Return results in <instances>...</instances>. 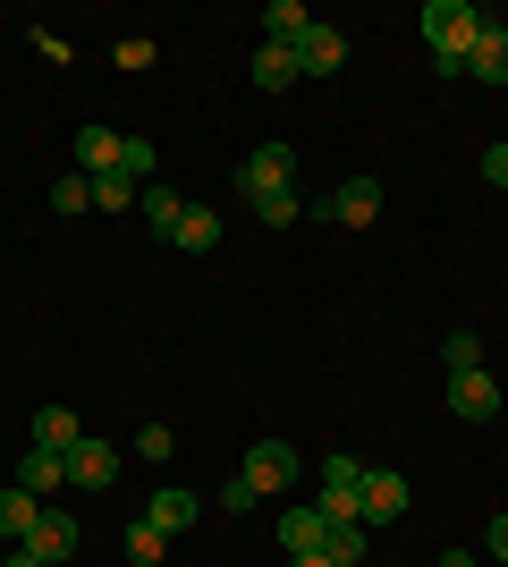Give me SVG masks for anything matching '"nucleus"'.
I'll return each mask as SVG.
<instances>
[{
  "label": "nucleus",
  "instance_id": "obj_28",
  "mask_svg": "<svg viewBox=\"0 0 508 567\" xmlns=\"http://www.w3.org/2000/svg\"><path fill=\"white\" fill-rule=\"evenodd\" d=\"M94 204H102V213H127V204H136V187L111 169V178H94Z\"/></svg>",
  "mask_w": 508,
  "mask_h": 567
},
{
  "label": "nucleus",
  "instance_id": "obj_25",
  "mask_svg": "<svg viewBox=\"0 0 508 567\" xmlns=\"http://www.w3.org/2000/svg\"><path fill=\"white\" fill-rule=\"evenodd\" d=\"M162 550H169V534H153L145 517L127 525V559H136V567H162Z\"/></svg>",
  "mask_w": 508,
  "mask_h": 567
},
{
  "label": "nucleus",
  "instance_id": "obj_10",
  "mask_svg": "<svg viewBox=\"0 0 508 567\" xmlns=\"http://www.w3.org/2000/svg\"><path fill=\"white\" fill-rule=\"evenodd\" d=\"M466 76H475V85H508V25L500 18H484V34L466 51Z\"/></svg>",
  "mask_w": 508,
  "mask_h": 567
},
{
  "label": "nucleus",
  "instance_id": "obj_2",
  "mask_svg": "<svg viewBox=\"0 0 508 567\" xmlns=\"http://www.w3.org/2000/svg\"><path fill=\"white\" fill-rule=\"evenodd\" d=\"M407 517V474L390 466H364V492H356V525L373 534V525H398Z\"/></svg>",
  "mask_w": 508,
  "mask_h": 567
},
{
  "label": "nucleus",
  "instance_id": "obj_30",
  "mask_svg": "<svg viewBox=\"0 0 508 567\" xmlns=\"http://www.w3.org/2000/svg\"><path fill=\"white\" fill-rule=\"evenodd\" d=\"M484 178H491V187H508V136H500V144L484 153Z\"/></svg>",
  "mask_w": 508,
  "mask_h": 567
},
{
  "label": "nucleus",
  "instance_id": "obj_6",
  "mask_svg": "<svg viewBox=\"0 0 508 567\" xmlns=\"http://www.w3.org/2000/svg\"><path fill=\"white\" fill-rule=\"evenodd\" d=\"M25 550H34V559H43V567L76 559V517H69V508H43V517L25 525Z\"/></svg>",
  "mask_w": 508,
  "mask_h": 567
},
{
  "label": "nucleus",
  "instance_id": "obj_21",
  "mask_svg": "<svg viewBox=\"0 0 508 567\" xmlns=\"http://www.w3.org/2000/svg\"><path fill=\"white\" fill-rule=\"evenodd\" d=\"M34 517H43V499L9 483V492H0V543H25V525H34Z\"/></svg>",
  "mask_w": 508,
  "mask_h": 567
},
{
  "label": "nucleus",
  "instance_id": "obj_5",
  "mask_svg": "<svg viewBox=\"0 0 508 567\" xmlns=\"http://www.w3.org/2000/svg\"><path fill=\"white\" fill-rule=\"evenodd\" d=\"M305 213H314V220H348V229H364V220H382V187H373V178H348L331 204H305Z\"/></svg>",
  "mask_w": 508,
  "mask_h": 567
},
{
  "label": "nucleus",
  "instance_id": "obj_33",
  "mask_svg": "<svg viewBox=\"0 0 508 567\" xmlns=\"http://www.w3.org/2000/svg\"><path fill=\"white\" fill-rule=\"evenodd\" d=\"M433 567H484V559H466V550H440V559Z\"/></svg>",
  "mask_w": 508,
  "mask_h": 567
},
{
  "label": "nucleus",
  "instance_id": "obj_14",
  "mask_svg": "<svg viewBox=\"0 0 508 567\" xmlns=\"http://www.w3.org/2000/svg\"><path fill=\"white\" fill-rule=\"evenodd\" d=\"M255 85H263V94L305 85V76H297V51H289V43H255Z\"/></svg>",
  "mask_w": 508,
  "mask_h": 567
},
{
  "label": "nucleus",
  "instance_id": "obj_19",
  "mask_svg": "<svg viewBox=\"0 0 508 567\" xmlns=\"http://www.w3.org/2000/svg\"><path fill=\"white\" fill-rule=\"evenodd\" d=\"M305 25H314V18H305V0H271V9H263V43H305Z\"/></svg>",
  "mask_w": 508,
  "mask_h": 567
},
{
  "label": "nucleus",
  "instance_id": "obj_9",
  "mask_svg": "<svg viewBox=\"0 0 508 567\" xmlns=\"http://www.w3.org/2000/svg\"><path fill=\"white\" fill-rule=\"evenodd\" d=\"M111 474H120V450H111V441H94V432H85V441H76V450H69V492H102Z\"/></svg>",
  "mask_w": 508,
  "mask_h": 567
},
{
  "label": "nucleus",
  "instance_id": "obj_32",
  "mask_svg": "<svg viewBox=\"0 0 508 567\" xmlns=\"http://www.w3.org/2000/svg\"><path fill=\"white\" fill-rule=\"evenodd\" d=\"M0 567H43V559H34V550H25V543H18V550H9V559H0Z\"/></svg>",
  "mask_w": 508,
  "mask_h": 567
},
{
  "label": "nucleus",
  "instance_id": "obj_15",
  "mask_svg": "<svg viewBox=\"0 0 508 567\" xmlns=\"http://www.w3.org/2000/svg\"><path fill=\"white\" fill-rule=\"evenodd\" d=\"M195 508H204L195 492H153V499H145V525H153V534H187Z\"/></svg>",
  "mask_w": 508,
  "mask_h": 567
},
{
  "label": "nucleus",
  "instance_id": "obj_27",
  "mask_svg": "<svg viewBox=\"0 0 508 567\" xmlns=\"http://www.w3.org/2000/svg\"><path fill=\"white\" fill-rule=\"evenodd\" d=\"M120 178L136 187V178H153V144L145 136H120Z\"/></svg>",
  "mask_w": 508,
  "mask_h": 567
},
{
  "label": "nucleus",
  "instance_id": "obj_22",
  "mask_svg": "<svg viewBox=\"0 0 508 567\" xmlns=\"http://www.w3.org/2000/svg\"><path fill=\"white\" fill-rule=\"evenodd\" d=\"M255 220H263V229H289V220H305V195H297V187L255 195Z\"/></svg>",
  "mask_w": 508,
  "mask_h": 567
},
{
  "label": "nucleus",
  "instance_id": "obj_18",
  "mask_svg": "<svg viewBox=\"0 0 508 567\" xmlns=\"http://www.w3.org/2000/svg\"><path fill=\"white\" fill-rule=\"evenodd\" d=\"M76 441H85V424H76L69 406H43V415H34V450H60V457H69Z\"/></svg>",
  "mask_w": 508,
  "mask_h": 567
},
{
  "label": "nucleus",
  "instance_id": "obj_11",
  "mask_svg": "<svg viewBox=\"0 0 508 567\" xmlns=\"http://www.w3.org/2000/svg\"><path fill=\"white\" fill-rule=\"evenodd\" d=\"M356 492H364L356 457H322V517H356Z\"/></svg>",
  "mask_w": 508,
  "mask_h": 567
},
{
  "label": "nucleus",
  "instance_id": "obj_26",
  "mask_svg": "<svg viewBox=\"0 0 508 567\" xmlns=\"http://www.w3.org/2000/svg\"><path fill=\"white\" fill-rule=\"evenodd\" d=\"M85 204H94V178H85V169H69V178L51 187V213H85Z\"/></svg>",
  "mask_w": 508,
  "mask_h": 567
},
{
  "label": "nucleus",
  "instance_id": "obj_13",
  "mask_svg": "<svg viewBox=\"0 0 508 567\" xmlns=\"http://www.w3.org/2000/svg\"><path fill=\"white\" fill-rule=\"evenodd\" d=\"M76 169H85V178H111V169H120V136H111V127H76Z\"/></svg>",
  "mask_w": 508,
  "mask_h": 567
},
{
  "label": "nucleus",
  "instance_id": "obj_24",
  "mask_svg": "<svg viewBox=\"0 0 508 567\" xmlns=\"http://www.w3.org/2000/svg\"><path fill=\"white\" fill-rule=\"evenodd\" d=\"M440 364H449V373H475V364H484V339H475V331H449V339H440Z\"/></svg>",
  "mask_w": 508,
  "mask_h": 567
},
{
  "label": "nucleus",
  "instance_id": "obj_20",
  "mask_svg": "<svg viewBox=\"0 0 508 567\" xmlns=\"http://www.w3.org/2000/svg\"><path fill=\"white\" fill-rule=\"evenodd\" d=\"M322 559H331V567H356L364 559V525L356 517H331V525H322Z\"/></svg>",
  "mask_w": 508,
  "mask_h": 567
},
{
  "label": "nucleus",
  "instance_id": "obj_12",
  "mask_svg": "<svg viewBox=\"0 0 508 567\" xmlns=\"http://www.w3.org/2000/svg\"><path fill=\"white\" fill-rule=\"evenodd\" d=\"M18 492H34V499L69 492V457H60V450H25L18 457Z\"/></svg>",
  "mask_w": 508,
  "mask_h": 567
},
{
  "label": "nucleus",
  "instance_id": "obj_31",
  "mask_svg": "<svg viewBox=\"0 0 508 567\" xmlns=\"http://www.w3.org/2000/svg\"><path fill=\"white\" fill-rule=\"evenodd\" d=\"M484 550H491V559H500V567H508V517H491V534H484Z\"/></svg>",
  "mask_w": 508,
  "mask_h": 567
},
{
  "label": "nucleus",
  "instance_id": "obj_16",
  "mask_svg": "<svg viewBox=\"0 0 508 567\" xmlns=\"http://www.w3.org/2000/svg\"><path fill=\"white\" fill-rule=\"evenodd\" d=\"M169 246H187V255H212V246H220V213L187 204V213H178V229H169Z\"/></svg>",
  "mask_w": 508,
  "mask_h": 567
},
{
  "label": "nucleus",
  "instance_id": "obj_23",
  "mask_svg": "<svg viewBox=\"0 0 508 567\" xmlns=\"http://www.w3.org/2000/svg\"><path fill=\"white\" fill-rule=\"evenodd\" d=\"M136 213H145L153 229L169 237V229H178V213H187V204H178V195H169V187H145V195H136Z\"/></svg>",
  "mask_w": 508,
  "mask_h": 567
},
{
  "label": "nucleus",
  "instance_id": "obj_1",
  "mask_svg": "<svg viewBox=\"0 0 508 567\" xmlns=\"http://www.w3.org/2000/svg\"><path fill=\"white\" fill-rule=\"evenodd\" d=\"M475 34H484V9H475V0H424V51H433L440 76H466Z\"/></svg>",
  "mask_w": 508,
  "mask_h": 567
},
{
  "label": "nucleus",
  "instance_id": "obj_34",
  "mask_svg": "<svg viewBox=\"0 0 508 567\" xmlns=\"http://www.w3.org/2000/svg\"><path fill=\"white\" fill-rule=\"evenodd\" d=\"M289 567H331V559H322V550H305V559H289Z\"/></svg>",
  "mask_w": 508,
  "mask_h": 567
},
{
  "label": "nucleus",
  "instance_id": "obj_3",
  "mask_svg": "<svg viewBox=\"0 0 508 567\" xmlns=\"http://www.w3.org/2000/svg\"><path fill=\"white\" fill-rule=\"evenodd\" d=\"M246 483H255V492H289V483H297V474H305V457H297V441H255V450H246Z\"/></svg>",
  "mask_w": 508,
  "mask_h": 567
},
{
  "label": "nucleus",
  "instance_id": "obj_29",
  "mask_svg": "<svg viewBox=\"0 0 508 567\" xmlns=\"http://www.w3.org/2000/svg\"><path fill=\"white\" fill-rule=\"evenodd\" d=\"M136 450H145V457H169V450H178V432H169V424H145V432H136Z\"/></svg>",
  "mask_w": 508,
  "mask_h": 567
},
{
  "label": "nucleus",
  "instance_id": "obj_7",
  "mask_svg": "<svg viewBox=\"0 0 508 567\" xmlns=\"http://www.w3.org/2000/svg\"><path fill=\"white\" fill-rule=\"evenodd\" d=\"M449 406H458L466 424H491V415H500V381H491L484 364H475V373H449Z\"/></svg>",
  "mask_w": 508,
  "mask_h": 567
},
{
  "label": "nucleus",
  "instance_id": "obj_17",
  "mask_svg": "<svg viewBox=\"0 0 508 567\" xmlns=\"http://www.w3.org/2000/svg\"><path fill=\"white\" fill-rule=\"evenodd\" d=\"M322 508H289V517H280V550H289V559H305V550H322Z\"/></svg>",
  "mask_w": 508,
  "mask_h": 567
},
{
  "label": "nucleus",
  "instance_id": "obj_8",
  "mask_svg": "<svg viewBox=\"0 0 508 567\" xmlns=\"http://www.w3.org/2000/svg\"><path fill=\"white\" fill-rule=\"evenodd\" d=\"M348 69V34L339 25H305V43H297V76H339Z\"/></svg>",
  "mask_w": 508,
  "mask_h": 567
},
{
  "label": "nucleus",
  "instance_id": "obj_4",
  "mask_svg": "<svg viewBox=\"0 0 508 567\" xmlns=\"http://www.w3.org/2000/svg\"><path fill=\"white\" fill-rule=\"evenodd\" d=\"M280 187H297V153L289 144H255V162L238 169V195L255 204V195H280Z\"/></svg>",
  "mask_w": 508,
  "mask_h": 567
}]
</instances>
